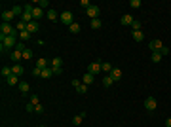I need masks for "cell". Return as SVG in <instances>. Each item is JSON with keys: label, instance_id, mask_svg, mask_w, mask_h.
I'll list each match as a JSON object with an SVG mask.
<instances>
[{"label": "cell", "instance_id": "cell-4", "mask_svg": "<svg viewBox=\"0 0 171 127\" xmlns=\"http://www.w3.org/2000/svg\"><path fill=\"white\" fill-rule=\"evenodd\" d=\"M144 108H147L148 112H154V110L158 108V101H156V97H147V99H144Z\"/></svg>", "mask_w": 171, "mask_h": 127}, {"label": "cell", "instance_id": "cell-22", "mask_svg": "<svg viewBox=\"0 0 171 127\" xmlns=\"http://www.w3.org/2000/svg\"><path fill=\"white\" fill-rule=\"evenodd\" d=\"M101 25H103V23H101V19H91V21H90V27H91L93 30H99V29H101Z\"/></svg>", "mask_w": 171, "mask_h": 127}, {"label": "cell", "instance_id": "cell-45", "mask_svg": "<svg viewBox=\"0 0 171 127\" xmlns=\"http://www.w3.org/2000/svg\"><path fill=\"white\" fill-rule=\"evenodd\" d=\"M25 108H27V112H34V104H33V103H27Z\"/></svg>", "mask_w": 171, "mask_h": 127}, {"label": "cell", "instance_id": "cell-43", "mask_svg": "<svg viewBox=\"0 0 171 127\" xmlns=\"http://www.w3.org/2000/svg\"><path fill=\"white\" fill-rule=\"evenodd\" d=\"M160 53H162V57H164V55H167V53H171V49L167 48V46H164V48L160 49Z\"/></svg>", "mask_w": 171, "mask_h": 127}, {"label": "cell", "instance_id": "cell-11", "mask_svg": "<svg viewBox=\"0 0 171 127\" xmlns=\"http://www.w3.org/2000/svg\"><path fill=\"white\" fill-rule=\"evenodd\" d=\"M10 59H12L13 63H19V61L23 59V51H17V49H13V51L10 53Z\"/></svg>", "mask_w": 171, "mask_h": 127}, {"label": "cell", "instance_id": "cell-18", "mask_svg": "<svg viewBox=\"0 0 171 127\" xmlns=\"http://www.w3.org/2000/svg\"><path fill=\"white\" fill-rule=\"evenodd\" d=\"M93 82H95V76H91V74H87V72L82 76V84L90 85V84H93Z\"/></svg>", "mask_w": 171, "mask_h": 127}, {"label": "cell", "instance_id": "cell-17", "mask_svg": "<svg viewBox=\"0 0 171 127\" xmlns=\"http://www.w3.org/2000/svg\"><path fill=\"white\" fill-rule=\"evenodd\" d=\"M51 68H63V59H61V57H53V59H51Z\"/></svg>", "mask_w": 171, "mask_h": 127}, {"label": "cell", "instance_id": "cell-24", "mask_svg": "<svg viewBox=\"0 0 171 127\" xmlns=\"http://www.w3.org/2000/svg\"><path fill=\"white\" fill-rule=\"evenodd\" d=\"M51 76H53V70L48 67V68L42 70V76H40V78H42V80H48V78H51Z\"/></svg>", "mask_w": 171, "mask_h": 127}, {"label": "cell", "instance_id": "cell-25", "mask_svg": "<svg viewBox=\"0 0 171 127\" xmlns=\"http://www.w3.org/2000/svg\"><path fill=\"white\" fill-rule=\"evenodd\" d=\"M6 84H8V85H15V84H19V76L12 74L10 78H6Z\"/></svg>", "mask_w": 171, "mask_h": 127}, {"label": "cell", "instance_id": "cell-31", "mask_svg": "<svg viewBox=\"0 0 171 127\" xmlns=\"http://www.w3.org/2000/svg\"><path fill=\"white\" fill-rule=\"evenodd\" d=\"M34 6H38V8H50V2L48 0H38V2H34Z\"/></svg>", "mask_w": 171, "mask_h": 127}, {"label": "cell", "instance_id": "cell-32", "mask_svg": "<svg viewBox=\"0 0 171 127\" xmlns=\"http://www.w3.org/2000/svg\"><path fill=\"white\" fill-rule=\"evenodd\" d=\"M15 29H17L19 32H23V30H27V23H23V21H17V25H15Z\"/></svg>", "mask_w": 171, "mask_h": 127}, {"label": "cell", "instance_id": "cell-30", "mask_svg": "<svg viewBox=\"0 0 171 127\" xmlns=\"http://www.w3.org/2000/svg\"><path fill=\"white\" fill-rule=\"evenodd\" d=\"M150 59H152V63H160V61H162V53H160V51H152V57H150Z\"/></svg>", "mask_w": 171, "mask_h": 127}, {"label": "cell", "instance_id": "cell-20", "mask_svg": "<svg viewBox=\"0 0 171 127\" xmlns=\"http://www.w3.org/2000/svg\"><path fill=\"white\" fill-rule=\"evenodd\" d=\"M19 91H21L23 95H27L29 91H30V85H29L27 82H19Z\"/></svg>", "mask_w": 171, "mask_h": 127}, {"label": "cell", "instance_id": "cell-36", "mask_svg": "<svg viewBox=\"0 0 171 127\" xmlns=\"http://www.w3.org/2000/svg\"><path fill=\"white\" fill-rule=\"evenodd\" d=\"M129 6H131L133 10H137V8H141V0H131V2H129Z\"/></svg>", "mask_w": 171, "mask_h": 127}, {"label": "cell", "instance_id": "cell-33", "mask_svg": "<svg viewBox=\"0 0 171 127\" xmlns=\"http://www.w3.org/2000/svg\"><path fill=\"white\" fill-rule=\"evenodd\" d=\"M23 59H25V61H29V59H33V49H29V48H27V49H25V51H23Z\"/></svg>", "mask_w": 171, "mask_h": 127}, {"label": "cell", "instance_id": "cell-8", "mask_svg": "<svg viewBox=\"0 0 171 127\" xmlns=\"http://www.w3.org/2000/svg\"><path fill=\"white\" fill-rule=\"evenodd\" d=\"M2 21L4 23H10V21H15V15L12 10H2Z\"/></svg>", "mask_w": 171, "mask_h": 127}, {"label": "cell", "instance_id": "cell-3", "mask_svg": "<svg viewBox=\"0 0 171 127\" xmlns=\"http://www.w3.org/2000/svg\"><path fill=\"white\" fill-rule=\"evenodd\" d=\"M59 19H61V23H65L67 27H70L72 23H74V13L72 12H69V10H67V12H63L59 15Z\"/></svg>", "mask_w": 171, "mask_h": 127}, {"label": "cell", "instance_id": "cell-29", "mask_svg": "<svg viewBox=\"0 0 171 127\" xmlns=\"http://www.w3.org/2000/svg\"><path fill=\"white\" fill-rule=\"evenodd\" d=\"M12 74H13V72H12V67H4V68H2V78H4V80L10 78Z\"/></svg>", "mask_w": 171, "mask_h": 127}, {"label": "cell", "instance_id": "cell-14", "mask_svg": "<svg viewBox=\"0 0 171 127\" xmlns=\"http://www.w3.org/2000/svg\"><path fill=\"white\" fill-rule=\"evenodd\" d=\"M46 17H48V21H57V19H59V13L55 12V10H48V12H46Z\"/></svg>", "mask_w": 171, "mask_h": 127}, {"label": "cell", "instance_id": "cell-16", "mask_svg": "<svg viewBox=\"0 0 171 127\" xmlns=\"http://www.w3.org/2000/svg\"><path fill=\"white\" fill-rule=\"evenodd\" d=\"M12 72H13L15 76H21V74L25 72V68L21 67V63H15V65H13V67H12Z\"/></svg>", "mask_w": 171, "mask_h": 127}, {"label": "cell", "instance_id": "cell-39", "mask_svg": "<svg viewBox=\"0 0 171 127\" xmlns=\"http://www.w3.org/2000/svg\"><path fill=\"white\" fill-rule=\"evenodd\" d=\"M23 10H25V12H27V13H33L34 6H33V4H23Z\"/></svg>", "mask_w": 171, "mask_h": 127}, {"label": "cell", "instance_id": "cell-44", "mask_svg": "<svg viewBox=\"0 0 171 127\" xmlns=\"http://www.w3.org/2000/svg\"><path fill=\"white\" fill-rule=\"evenodd\" d=\"M80 6H82V8H86V10H87V8H90V6H91V4H90V0H80Z\"/></svg>", "mask_w": 171, "mask_h": 127}, {"label": "cell", "instance_id": "cell-27", "mask_svg": "<svg viewBox=\"0 0 171 127\" xmlns=\"http://www.w3.org/2000/svg\"><path fill=\"white\" fill-rule=\"evenodd\" d=\"M112 84H114V80L110 78V74H107L105 78H103V85H105V87H110Z\"/></svg>", "mask_w": 171, "mask_h": 127}, {"label": "cell", "instance_id": "cell-42", "mask_svg": "<svg viewBox=\"0 0 171 127\" xmlns=\"http://www.w3.org/2000/svg\"><path fill=\"white\" fill-rule=\"evenodd\" d=\"M15 49H17V51H25L27 48H25V44H23V42H17V46H15Z\"/></svg>", "mask_w": 171, "mask_h": 127}, {"label": "cell", "instance_id": "cell-46", "mask_svg": "<svg viewBox=\"0 0 171 127\" xmlns=\"http://www.w3.org/2000/svg\"><path fill=\"white\" fill-rule=\"evenodd\" d=\"M51 70H53V74H55V76H59L61 72H63V68H51Z\"/></svg>", "mask_w": 171, "mask_h": 127}, {"label": "cell", "instance_id": "cell-2", "mask_svg": "<svg viewBox=\"0 0 171 127\" xmlns=\"http://www.w3.org/2000/svg\"><path fill=\"white\" fill-rule=\"evenodd\" d=\"M99 72H103V63H101V61H95V63H90V65H87V74L97 76Z\"/></svg>", "mask_w": 171, "mask_h": 127}, {"label": "cell", "instance_id": "cell-9", "mask_svg": "<svg viewBox=\"0 0 171 127\" xmlns=\"http://www.w3.org/2000/svg\"><path fill=\"white\" fill-rule=\"evenodd\" d=\"M133 21H135V19H133V15H131V13H126V15H122V19H120V23L124 25V27H127V25L131 27V23H133Z\"/></svg>", "mask_w": 171, "mask_h": 127}, {"label": "cell", "instance_id": "cell-21", "mask_svg": "<svg viewBox=\"0 0 171 127\" xmlns=\"http://www.w3.org/2000/svg\"><path fill=\"white\" fill-rule=\"evenodd\" d=\"M131 36L135 42H143V38H144V34H143V30H135V32H131Z\"/></svg>", "mask_w": 171, "mask_h": 127}, {"label": "cell", "instance_id": "cell-5", "mask_svg": "<svg viewBox=\"0 0 171 127\" xmlns=\"http://www.w3.org/2000/svg\"><path fill=\"white\" fill-rule=\"evenodd\" d=\"M86 13H87V17H90V19H99L101 8H99V6H93V4H91V6L86 10Z\"/></svg>", "mask_w": 171, "mask_h": 127}, {"label": "cell", "instance_id": "cell-40", "mask_svg": "<svg viewBox=\"0 0 171 127\" xmlns=\"http://www.w3.org/2000/svg\"><path fill=\"white\" fill-rule=\"evenodd\" d=\"M33 76H34V78H40V76H42V70H40L38 67H34L33 68Z\"/></svg>", "mask_w": 171, "mask_h": 127}, {"label": "cell", "instance_id": "cell-6", "mask_svg": "<svg viewBox=\"0 0 171 127\" xmlns=\"http://www.w3.org/2000/svg\"><path fill=\"white\" fill-rule=\"evenodd\" d=\"M13 29L15 27H12V23H2L0 25V36H10L13 32Z\"/></svg>", "mask_w": 171, "mask_h": 127}, {"label": "cell", "instance_id": "cell-13", "mask_svg": "<svg viewBox=\"0 0 171 127\" xmlns=\"http://www.w3.org/2000/svg\"><path fill=\"white\" fill-rule=\"evenodd\" d=\"M34 67H38L40 70H44V68H48V67H50V63H48V59L40 57V59H36V65H34Z\"/></svg>", "mask_w": 171, "mask_h": 127}, {"label": "cell", "instance_id": "cell-26", "mask_svg": "<svg viewBox=\"0 0 171 127\" xmlns=\"http://www.w3.org/2000/svg\"><path fill=\"white\" fill-rule=\"evenodd\" d=\"M33 38V34L29 32V30H23V32H19V42H25V40Z\"/></svg>", "mask_w": 171, "mask_h": 127}, {"label": "cell", "instance_id": "cell-10", "mask_svg": "<svg viewBox=\"0 0 171 127\" xmlns=\"http://www.w3.org/2000/svg\"><path fill=\"white\" fill-rule=\"evenodd\" d=\"M44 10L42 8H38V6H34V10H33V19H34V21H38V19H42L44 17Z\"/></svg>", "mask_w": 171, "mask_h": 127}, {"label": "cell", "instance_id": "cell-47", "mask_svg": "<svg viewBox=\"0 0 171 127\" xmlns=\"http://www.w3.org/2000/svg\"><path fill=\"white\" fill-rule=\"evenodd\" d=\"M165 127H171V118H167V120H165Z\"/></svg>", "mask_w": 171, "mask_h": 127}, {"label": "cell", "instance_id": "cell-23", "mask_svg": "<svg viewBox=\"0 0 171 127\" xmlns=\"http://www.w3.org/2000/svg\"><path fill=\"white\" fill-rule=\"evenodd\" d=\"M69 32H70V34H78V32H80V23L74 21V23L69 27Z\"/></svg>", "mask_w": 171, "mask_h": 127}, {"label": "cell", "instance_id": "cell-37", "mask_svg": "<svg viewBox=\"0 0 171 127\" xmlns=\"http://www.w3.org/2000/svg\"><path fill=\"white\" fill-rule=\"evenodd\" d=\"M76 91H78L80 95H86V93H87V85H86V84H82V85H80V87L76 89Z\"/></svg>", "mask_w": 171, "mask_h": 127}, {"label": "cell", "instance_id": "cell-38", "mask_svg": "<svg viewBox=\"0 0 171 127\" xmlns=\"http://www.w3.org/2000/svg\"><path fill=\"white\" fill-rule=\"evenodd\" d=\"M29 103H33L34 106H36V104H40V99H38V95H30V101H29Z\"/></svg>", "mask_w": 171, "mask_h": 127}, {"label": "cell", "instance_id": "cell-12", "mask_svg": "<svg viewBox=\"0 0 171 127\" xmlns=\"http://www.w3.org/2000/svg\"><path fill=\"white\" fill-rule=\"evenodd\" d=\"M38 29H40V25H38V21H33V23H29V25H27V30H29L30 34H33V36H34L36 32H38Z\"/></svg>", "mask_w": 171, "mask_h": 127}, {"label": "cell", "instance_id": "cell-35", "mask_svg": "<svg viewBox=\"0 0 171 127\" xmlns=\"http://www.w3.org/2000/svg\"><path fill=\"white\" fill-rule=\"evenodd\" d=\"M131 29H133V32H135V30H141V21H137V19H135V21L131 23Z\"/></svg>", "mask_w": 171, "mask_h": 127}, {"label": "cell", "instance_id": "cell-34", "mask_svg": "<svg viewBox=\"0 0 171 127\" xmlns=\"http://www.w3.org/2000/svg\"><path fill=\"white\" fill-rule=\"evenodd\" d=\"M114 67L110 63H103V72H107V74H110V70H112Z\"/></svg>", "mask_w": 171, "mask_h": 127}, {"label": "cell", "instance_id": "cell-1", "mask_svg": "<svg viewBox=\"0 0 171 127\" xmlns=\"http://www.w3.org/2000/svg\"><path fill=\"white\" fill-rule=\"evenodd\" d=\"M2 44H0V51H6V49H15L17 46V38L15 36H0Z\"/></svg>", "mask_w": 171, "mask_h": 127}, {"label": "cell", "instance_id": "cell-15", "mask_svg": "<svg viewBox=\"0 0 171 127\" xmlns=\"http://www.w3.org/2000/svg\"><path fill=\"white\" fill-rule=\"evenodd\" d=\"M110 78L114 80V82H118V80H120V78H122V70H120V68H118V67H114V68L110 70Z\"/></svg>", "mask_w": 171, "mask_h": 127}, {"label": "cell", "instance_id": "cell-41", "mask_svg": "<svg viewBox=\"0 0 171 127\" xmlns=\"http://www.w3.org/2000/svg\"><path fill=\"white\" fill-rule=\"evenodd\" d=\"M34 114H44V106L42 104H36L34 106Z\"/></svg>", "mask_w": 171, "mask_h": 127}, {"label": "cell", "instance_id": "cell-19", "mask_svg": "<svg viewBox=\"0 0 171 127\" xmlns=\"http://www.w3.org/2000/svg\"><path fill=\"white\" fill-rule=\"evenodd\" d=\"M84 118H86V112H80L78 116H74V118H72V125H80L82 121H84Z\"/></svg>", "mask_w": 171, "mask_h": 127}, {"label": "cell", "instance_id": "cell-7", "mask_svg": "<svg viewBox=\"0 0 171 127\" xmlns=\"http://www.w3.org/2000/svg\"><path fill=\"white\" fill-rule=\"evenodd\" d=\"M148 48L152 49V51H160V49L164 48V42H162V40H160V38H154V40H150Z\"/></svg>", "mask_w": 171, "mask_h": 127}, {"label": "cell", "instance_id": "cell-28", "mask_svg": "<svg viewBox=\"0 0 171 127\" xmlns=\"http://www.w3.org/2000/svg\"><path fill=\"white\" fill-rule=\"evenodd\" d=\"M12 12H13V15H15V17H17V15H19V17H21L25 10H23V6H13V8H12Z\"/></svg>", "mask_w": 171, "mask_h": 127}]
</instances>
